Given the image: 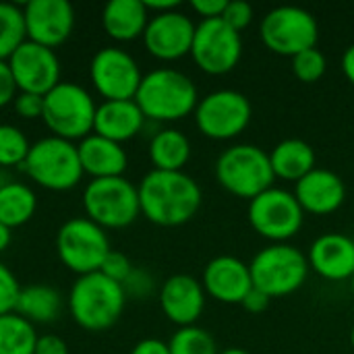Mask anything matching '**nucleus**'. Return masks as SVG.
Returning <instances> with one entry per match:
<instances>
[{"label":"nucleus","instance_id":"obj_33","mask_svg":"<svg viewBox=\"0 0 354 354\" xmlns=\"http://www.w3.org/2000/svg\"><path fill=\"white\" fill-rule=\"evenodd\" d=\"M326 68H328V60H326L324 52L317 48H309V50L292 56V71L303 83L319 81L326 75Z\"/></svg>","mask_w":354,"mask_h":354},{"label":"nucleus","instance_id":"obj_3","mask_svg":"<svg viewBox=\"0 0 354 354\" xmlns=\"http://www.w3.org/2000/svg\"><path fill=\"white\" fill-rule=\"evenodd\" d=\"M135 102L151 120H180L199 104L197 85L183 71L162 66L143 75Z\"/></svg>","mask_w":354,"mask_h":354},{"label":"nucleus","instance_id":"obj_35","mask_svg":"<svg viewBox=\"0 0 354 354\" xmlns=\"http://www.w3.org/2000/svg\"><path fill=\"white\" fill-rule=\"evenodd\" d=\"M122 288H124L127 299H147L156 288V280L147 270L133 268L129 278L122 282Z\"/></svg>","mask_w":354,"mask_h":354},{"label":"nucleus","instance_id":"obj_39","mask_svg":"<svg viewBox=\"0 0 354 354\" xmlns=\"http://www.w3.org/2000/svg\"><path fill=\"white\" fill-rule=\"evenodd\" d=\"M17 93H19V87L15 83V77H12V71L8 66V60H0V108L12 104Z\"/></svg>","mask_w":354,"mask_h":354},{"label":"nucleus","instance_id":"obj_8","mask_svg":"<svg viewBox=\"0 0 354 354\" xmlns=\"http://www.w3.org/2000/svg\"><path fill=\"white\" fill-rule=\"evenodd\" d=\"M83 209L104 230L124 228L141 214L139 189L124 176L91 178L83 189Z\"/></svg>","mask_w":354,"mask_h":354},{"label":"nucleus","instance_id":"obj_32","mask_svg":"<svg viewBox=\"0 0 354 354\" xmlns=\"http://www.w3.org/2000/svg\"><path fill=\"white\" fill-rule=\"evenodd\" d=\"M29 147H31V143L19 127H15L10 122H0V166H21L23 168Z\"/></svg>","mask_w":354,"mask_h":354},{"label":"nucleus","instance_id":"obj_34","mask_svg":"<svg viewBox=\"0 0 354 354\" xmlns=\"http://www.w3.org/2000/svg\"><path fill=\"white\" fill-rule=\"evenodd\" d=\"M21 284L15 276V272L0 261V315L12 313L17 309V301H19V292H21Z\"/></svg>","mask_w":354,"mask_h":354},{"label":"nucleus","instance_id":"obj_9","mask_svg":"<svg viewBox=\"0 0 354 354\" xmlns=\"http://www.w3.org/2000/svg\"><path fill=\"white\" fill-rule=\"evenodd\" d=\"M110 251L112 247L106 230L87 216L68 218L56 232L58 259L77 276L100 272Z\"/></svg>","mask_w":354,"mask_h":354},{"label":"nucleus","instance_id":"obj_10","mask_svg":"<svg viewBox=\"0 0 354 354\" xmlns=\"http://www.w3.org/2000/svg\"><path fill=\"white\" fill-rule=\"evenodd\" d=\"M263 44L282 56H297L309 48H317L319 25L313 12L303 6L282 4L272 8L259 25Z\"/></svg>","mask_w":354,"mask_h":354},{"label":"nucleus","instance_id":"obj_44","mask_svg":"<svg viewBox=\"0 0 354 354\" xmlns=\"http://www.w3.org/2000/svg\"><path fill=\"white\" fill-rule=\"evenodd\" d=\"M147 10H153L156 15L158 12H168V10H176L180 6L178 0H143Z\"/></svg>","mask_w":354,"mask_h":354},{"label":"nucleus","instance_id":"obj_26","mask_svg":"<svg viewBox=\"0 0 354 354\" xmlns=\"http://www.w3.org/2000/svg\"><path fill=\"white\" fill-rule=\"evenodd\" d=\"M21 317L35 324H52L62 311V295L50 284H29L19 292L17 309Z\"/></svg>","mask_w":354,"mask_h":354},{"label":"nucleus","instance_id":"obj_14","mask_svg":"<svg viewBox=\"0 0 354 354\" xmlns=\"http://www.w3.org/2000/svg\"><path fill=\"white\" fill-rule=\"evenodd\" d=\"M89 79L104 100H135L143 73L131 52L106 46L91 56Z\"/></svg>","mask_w":354,"mask_h":354},{"label":"nucleus","instance_id":"obj_6","mask_svg":"<svg viewBox=\"0 0 354 354\" xmlns=\"http://www.w3.org/2000/svg\"><path fill=\"white\" fill-rule=\"evenodd\" d=\"M97 104L93 95L75 81H60L44 95L41 120L52 135L75 141L93 133Z\"/></svg>","mask_w":354,"mask_h":354},{"label":"nucleus","instance_id":"obj_41","mask_svg":"<svg viewBox=\"0 0 354 354\" xmlns=\"http://www.w3.org/2000/svg\"><path fill=\"white\" fill-rule=\"evenodd\" d=\"M33 354H68V344L56 334H41L37 336Z\"/></svg>","mask_w":354,"mask_h":354},{"label":"nucleus","instance_id":"obj_47","mask_svg":"<svg viewBox=\"0 0 354 354\" xmlns=\"http://www.w3.org/2000/svg\"><path fill=\"white\" fill-rule=\"evenodd\" d=\"M218 354H251L249 351H245V348H239V346H230V348H224L222 353Z\"/></svg>","mask_w":354,"mask_h":354},{"label":"nucleus","instance_id":"obj_1","mask_svg":"<svg viewBox=\"0 0 354 354\" xmlns=\"http://www.w3.org/2000/svg\"><path fill=\"white\" fill-rule=\"evenodd\" d=\"M139 189L141 214L158 226H180L201 207V187L185 170H149Z\"/></svg>","mask_w":354,"mask_h":354},{"label":"nucleus","instance_id":"obj_37","mask_svg":"<svg viewBox=\"0 0 354 354\" xmlns=\"http://www.w3.org/2000/svg\"><path fill=\"white\" fill-rule=\"evenodd\" d=\"M222 19H224L232 29H236V31L241 33V31H243L245 27H249L251 21H253V6H251L247 0H228Z\"/></svg>","mask_w":354,"mask_h":354},{"label":"nucleus","instance_id":"obj_17","mask_svg":"<svg viewBox=\"0 0 354 354\" xmlns=\"http://www.w3.org/2000/svg\"><path fill=\"white\" fill-rule=\"evenodd\" d=\"M27 39L56 48L75 29V6L68 0H29L23 4Z\"/></svg>","mask_w":354,"mask_h":354},{"label":"nucleus","instance_id":"obj_48","mask_svg":"<svg viewBox=\"0 0 354 354\" xmlns=\"http://www.w3.org/2000/svg\"><path fill=\"white\" fill-rule=\"evenodd\" d=\"M351 344H353V348H354V326H353V330H351Z\"/></svg>","mask_w":354,"mask_h":354},{"label":"nucleus","instance_id":"obj_15","mask_svg":"<svg viewBox=\"0 0 354 354\" xmlns=\"http://www.w3.org/2000/svg\"><path fill=\"white\" fill-rule=\"evenodd\" d=\"M8 66L12 71L19 91L46 95L52 87H56L62 81L58 54L52 48L35 44L31 39H25L10 54Z\"/></svg>","mask_w":354,"mask_h":354},{"label":"nucleus","instance_id":"obj_22","mask_svg":"<svg viewBox=\"0 0 354 354\" xmlns=\"http://www.w3.org/2000/svg\"><path fill=\"white\" fill-rule=\"evenodd\" d=\"M79 160L83 172L91 174V178H110L122 176L129 166V156L122 143H116L97 133H89L77 143Z\"/></svg>","mask_w":354,"mask_h":354},{"label":"nucleus","instance_id":"obj_31","mask_svg":"<svg viewBox=\"0 0 354 354\" xmlns=\"http://www.w3.org/2000/svg\"><path fill=\"white\" fill-rule=\"evenodd\" d=\"M172 354H218L214 336L199 326L178 328L168 340Z\"/></svg>","mask_w":354,"mask_h":354},{"label":"nucleus","instance_id":"obj_42","mask_svg":"<svg viewBox=\"0 0 354 354\" xmlns=\"http://www.w3.org/2000/svg\"><path fill=\"white\" fill-rule=\"evenodd\" d=\"M228 0H193L191 6L197 10L203 19H218L224 15Z\"/></svg>","mask_w":354,"mask_h":354},{"label":"nucleus","instance_id":"obj_2","mask_svg":"<svg viewBox=\"0 0 354 354\" xmlns=\"http://www.w3.org/2000/svg\"><path fill=\"white\" fill-rule=\"evenodd\" d=\"M127 301L120 282L110 280L102 272H93L77 276L68 290L66 307L77 326L87 332H104L120 319Z\"/></svg>","mask_w":354,"mask_h":354},{"label":"nucleus","instance_id":"obj_23","mask_svg":"<svg viewBox=\"0 0 354 354\" xmlns=\"http://www.w3.org/2000/svg\"><path fill=\"white\" fill-rule=\"evenodd\" d=\"M145 122V114L135 100H104L97 104L93 133L116 143L133 139Z\"/></svg>","mask_w":354,"mask_h":354},{"label":"nucleus","instance_id":"obj_49","mask_svg":"<svg viewBox=\"0 0 354 354\" xmlns=\"http://www.w3.org/2000/svg\"><path fill=\"white\" fill-rule=\"evenodd\" d=\"M351 284H353V292H354V276H353V278H351Z\"/></svg>","mask_w":354,"mask_h":354},{"label":"nucleus","instance_id":"obj_43","mask_svg":"<svg viewBox=\"0 0 354 354\" xmlns=\"http://www.w3.org/2000/svg\"><path fill=\"white\" fill-rule=\"evenodd\" d=\"M131 354H172L170 353V346L168 342L160 340V338H143L139 340Z\"/></svg>","mask_w":354,"mask_h":354},{"label":"nucleus","instance_id":"obj_19","mask_svg":"<svg viewBox=\"0 0 354 354\" xmlns=\"http://www.w3.org/2000/svg\"><path fill=\"white\" fill-rule=\"evenodd\" d=\"M205 292L222 303H243L253 288L249 263L234 255H218L207 261L201 280Z\"/></svg>","mask_w":354,"mask_h":354},{"label":"nucleus","instance_id":"obj_25","mask_svg":"<svg viewBox=\"0 0 354 354\" xmlns=\"http://www.w3.org/2000/svg\"><path fill=\"white\" fill-rule=\"evenodd\" d=\"M274 174L284 180H301L315 168V149L299 137H288L276 143L270 151Z\"/></svg>","mask_w":354,"mask_h":354},{"label":"nucleus","instance_id":"obj_46","mask_svg":"<svg viewBox=\"0 0 354 354\" xmlns=\"http://www.w3.org/2000/svg\"><path fill=\"white\" fill-rule=\"evenodd\" d=\"M10 241H12V228L0 224V253L10 245Z\"/></svg>","mask_w":354,"mask_h":354},{"label":"nucleus","instance_id":"obj_5","mask_svg":"<svg viewBox=\"0 0 354 354\" xmlns=\"http://www.w3.org/2000/svg\"><path fill=\"white\" fill-rule=\"evenodd\" d=\"M216 178L232 195L253 199L274 187L276 174L270 151L259 145L239 143L224 149L216 160Z\"/></svg>","mask_w":354,"mask_h":354},{"label":"nucleus","instance_id":"obj_29","mask_svg":"<svg viewBox=\"0 0 354 354\" xmlns=\"http://www.w3.org/2000/svg\"><path fill=\"white\" fill-rule=\"evenodd\" d=\"M37 336L35 326L17 311L0 315V354H33Z\"/></svg>","mask_w":354,"mask_h":354},{"label":"nucleus","instance_id":"obj_45","mask_svg":"<svg viewBox=\"0 0 354 354\" xmlns=\"http://www.w3.org/2000/svg\"><path fill=\"white\" fill-rule=\"evenodd\" d=\"M342 71H344L346 79L354 85V44H351L342 54Z\"/></svg>","mask_w":354,"mask_h":354},{"label":"nucleus","instance_id":"obj_12","mask_svg":"<svg viewBox=\"0 0 354 354\" xmlns=\"http://www.w3.org/2000/svg\"><path fill=\"white\" fill-rule=\"evenodd\" d=\"M253 106L249 97L236 89H216L199 97L195 108L197 129L212 139H232L251 122Z\"/></svg>","mask_w":354,"mask_h":354},{"label":"nucleus","instance_id":"obj_20","mask_svg":"<svg viewBox=\"0 0 354 354\" xmlns=\"http://www.w3.org/2000/svg\"><path fill=\"white\" fill-rule=\"evenodd\" d=\"M309 268L326 280H351L354 276V239L344 232L317 236L307 253Z\"/></svg>","mask_w":354,"mask_h":354},{"label":"nucleus","instance_id":"obj_21","mask_svg":"<svg viewBox=\"0 0 354 354\" xmlns=\"http://www.w3.org/2000/svg\"><path fill=\"white\" fill-rule=\"evenodd\" d=\"M295 197L309 214L326 216L336 212L346 199L344 180L330 168H313L301 180H297Z\"/></svg>","mask_w":354,"mask_h":354},{"label":"nucleus","instance_id":"obj_7","mask_svg":"<svg viewBox=\"0 0 354 354\" xmlns=\"http://www.w3.org/2000/svg\"><path fill=\"white\" fill-rule=\"evenodd\" d=\"M253 286L276 297H286L297 292L309 276L307 255L286 243H274L261 249L249 263Z\"/></svg>","mask_w":354,"mask_h":354},{"label":"nucleus","instance_id":"obj_24","mask_svg":"<svg viewBox=\"0 0 354 354\" xmlns=\"http://www.w3.org/2000/svg\"><path fill=\"white\" fill-rule=\"evenodd\" d=\"M149 17L143 0H110L102 10V25L112 39L131 41L143 37Z\"/></svg>","mask_w":354,"mask_h":354},{"label":"nucleus","instance_id":"obj_28","mask_svg":"<svg viewBox=\"0 0 354 354\" xmlns=\"http://www.w3.org/2000/svg\"><path fill=\"white\" fill-rule=\"evenodd\" d=\"M37 209V195L27 183L6 180L0 185V224L8 228L23 226Z\"/></svg>","mask_w":354,"mask_h":354},{"label":"nucleus","instance_id":"obj_13","mask_svg":"<svg viewBox=\"0 0 354 354\" xmlns=\"http://www.w3.org/2000/svg\"><path fill=\"white\" fill-rule=\"evenodd\" d=\"M191 56L197 66L209 75H224L232 71L243 56V39L222 17L201 19L195 29Z\"/></svg>","mask_w":354,"mask_h":354},{"label":"nucleus","instance_id":"obj_11","mask_svg":"<svg viewBox=\"0 0 354 354\" xmlns=\"http://www.w3.org/2000/svg\"><path fill=\"white\" fill-rule=\"evenodd\" d=\"M249 222L261 236L284 243L292 239L305 220V209L292 191L270 187L249 201Z\"/></svg>","mask_w":354,"mask_h":354},{"label":"nucleus","instance_id":"obj_27","mask_svg":"<svg viewBox=\"0 0 354 354\" xmlns=\"http://www.w3.org/2000/svg\"><path fill=\"white\" fill-rule=\"evenodd\" d=\"M191 158V141L178 129H162L149 141V160L156 170H183Z\"/></svg>","mask_w":354,"mask_h":354},{"label":"nucleus","instance_id":"obj_40","mask_svg":"<svg viewBox=\"0 0 354 354\" xmlns=\"http://www.w3.org/2000/svg\"><path fill=\"white\" fill-rule=\"evenodd\" d=\"M249 313H253V315H259V313H266L268 309H270V305H272V297L270 295H266L263 290H259V288H251L249 292H247V297L243 299V303H241Z\"/></svg>","mask_w":354,"mask_h":354},{"label":"nucleus","instance_id":"obj_30","mask_svg":"<svg viewBox=\"0 0 354 354\" xmlns=\"http://www.w3.org/2000/svg\"><path fill=\"white\" fill-rule=\"evenodd\" d=\"M27 39L23 6L15 2H0V60H8L10 54Z\"/></svg>","mask_w":354,"mask_h":354},{"label":"nucleus","instance_id":"obj_16","mask_svg":"<svg viewBox=\"0 0 354 354\" xmlns=\"http://www.w3.org/2000/svg\"><path fill=\"white\" fill-rule=\"evenodd\" d=\"M197 25L185 12L168 10L149 17L143 33V44L147 52L160 60H176L191 54L193 37Z\"/></svg>","mask_w":354,"mask_h":354},{"label":"nucleus","instance_id":"obj_36","mask_svg":"<svg viewBox=\"0 0 354 354\" xmlns=\"http://www.w3.org/2000/svg\"><path fill=\"white\" fill-rule=\"evenodd\" d=\"M104 276H108L110 280H114V282H124L127 278H129V274L133 272V263H131V259L124 255V253H120V251H110L108 255H106V259H104V263H102V270H100Z\"/></svg>","mask_w":354,"mask_h":354},{"label":"nucleus","instance_id":"obj_18","mask_svg":"<svg viewBox=\"0 0 354 354\" xmlns=\"http://www.w3.org/2000/svg\"><path fill=\"white\" fill-rule=\"evenodd\" d=\"M203 284L189 274H174L160 288V307L164 315L178 328L195 326L205 307Z\"/></svg>","mask_w":354,"mask_h":354},{"label":"nucleus","instance_id":"obj_4","mask_svg":"<svg viewBox=\"0 0 354 354\" xmlns=\"http://www.w3.org/2000/svg\"><path fill=\"white\" fill-rule=\"evenodd\" d=\"M23 170L35 185L48 191H68L85 174L77 143L52 133L31 143Z\"/></svg>","mask_w":354,"mask_h":354},{"label":"nucleus","instance_id":"obj_38","mask_svg":"<svg viewBox=\"0 0 354 354\" xmlns=\"http://www.w3.org/2000/svg\"><path fill=\"white\" fill-rule=\"evenodd\" d=\"M15 112L21 118L33 120V118H41L44 114V95L37 93H29V91H19L12 100Z\"/></svg>","mask_w":354,"mask_h":354}]
</instances>
